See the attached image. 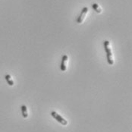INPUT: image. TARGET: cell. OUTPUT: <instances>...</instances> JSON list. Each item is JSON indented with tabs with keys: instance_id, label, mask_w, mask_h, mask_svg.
<instances>
[{
	"instance_id": "1",
	"label": "cell",
	"mask_w": 132,
	"mask_h": 132,
	"mask_svg": "<svg viewBox=\"0 0 132 132\" xmlns=\"http://www.w3.org/2000/svg\"><path fill=\"white\" fill-rule=\"evenodd\" d=\"M104 49H105V51H106V58H107V62L108 63L112 65H113V61L112 60L111 58V56H112V52H111V49L108 47L109 44V42L108 40H106L104 41Z\"/></svg>"
},
{
	"instance_id": "2",
	"label": "cell",
	"mask_w": 132,
	"mask_h": 132,
	"mask_svg": "<svg viewBox=\"0 0 132 132\" xmlns=\"http://www.w3.org/2000/svg\"><path fill=\"white\" fill-rule=\"evenodd\" d=\"M51 115L53 117V118H55L59 123H61L62 125H67V121L65 120V119H64L62 117H61L59 115H58L55 112H51Z\"/></svg>"
},
{
	"instance_id": "3",
	"label": "cell",
	"mask_w": 132,
	"mask_h": 132,
	"mask_svg": "<svg viewBox=\"0 0 132 132\" xmlns=\"http://www.w3.org/2000/svg\"><path fill=\"white\" fill-rule=\"evenodd\" d=\"M87 11H88L87 7H84V8L82 9V11H81V14H80L79 17H78V19H77V22H78V24L82 23V21H83V20H84V17H85V15H86V14L87 13Z\"/></svg>"
},
{
	"instance_id": "4",
	"label": "cell",
	"mask_w": 132,
	"mask_h": 132,
	"mask_svg": "<svg viewBox=\"0 0 132 132\" xmlns=\"http://www.w3.org/2000/svg\"><path fill=\"white\" fill-rule=\"evenodd\" d=\"M67 59H68V56L66 55H63L62 58V62H61V65H60V69L62 71H65V70H66V67H65V63Z\"/></svg>"
},
{
	"instance_id": "5",
	"label": "cell",
	"mask_w": 132,
	"mask_h": 132,
	"mask_svg": "<svg viewBox=\"0 0 132 132\" xmlns=\"http://www.w3.org/2000/svg\"><path fill=\"white\" fill-rule=\"evenodd\" d=\"M21 112H22V115H23V117H24V118H27V117L28 116V115H27V106H24V105H23V106H21Z\"/></svg>"
},
{
	"instance_id": "6",
	"label": "cell",
	"mask_w": 132,
	"mask_h": 132,
	"mask_svg": "<svg viewBox=\"0 0 132 132\" xmlns=\"http://www.w3.org/2000/svg\"><path fill=\"white\" fill-rule=\"evenodd\" d=\"M5 80H6V81H7V83L9 86H13L14 85V81L12 80H11V76L9 75H6L5 76Z\"/></svg>"
},
{
	"instance_id": "7",
	"label": "cell",
	"mask_w": 132,
	"mask_h": 132,
	"mask_svg": "<svg viewBox=\"0 0 132 132\" xmlns=\"http://www.w3.org/2000/svg\"><path fill=\"white\" fill-rule=\"evenodd\" d=\"M92 8H93L97 13H100V12H101V10L99 9V5H98L97 4H96V3L92 4Z\"/></svg>"
}]
</instances>
